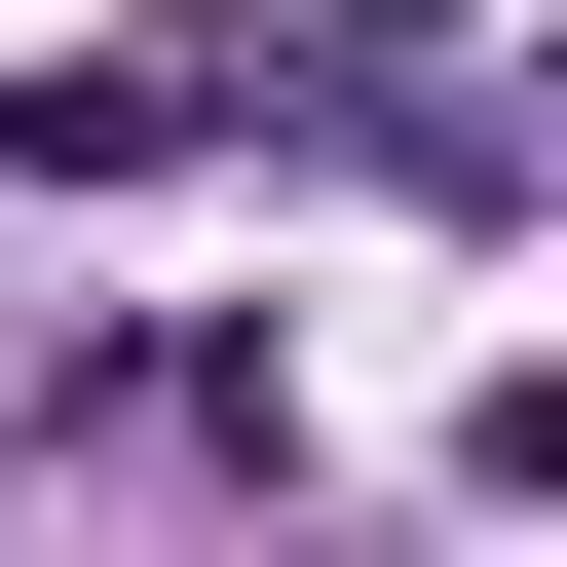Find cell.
I'll list each match as a JSON object with an SVG mask.
<instances>
[{
  "label": "cell",
  "mask_w": 567,
  "mask_h": 567,
  "mask_svg": "<svg viewBox=\"0 0 567 567\" xmlns=\"http://www.w3.org/2000/svg\"><path fill=\"white\" fill-rule=\"evenodd\" d=\"M492 454H529V492H567V379H529V416H492Z\"/></svg>",
  "instance_id": "cell-1"
}]
</instances>
